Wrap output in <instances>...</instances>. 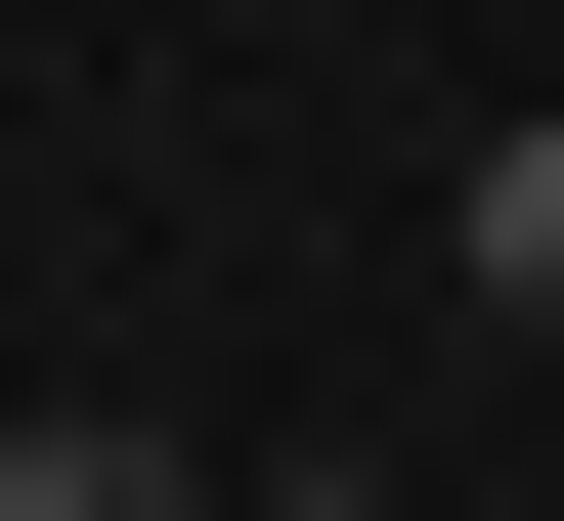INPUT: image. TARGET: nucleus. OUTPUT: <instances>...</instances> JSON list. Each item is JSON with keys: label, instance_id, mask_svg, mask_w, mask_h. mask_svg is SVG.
<instances>
[{"label": "nucleus", "instance_id": "obj_2", "mask_svg": "<svg viewBox=\"0 0 564 521\" xmlns=\"http://www.w3.org/2000/svg\"><path fill=\"white\" fill-rule=\"evenodd\" d=\"M0 521H217V478H174V435H0Z\"/></svg>", "mask_w": 564, "mask_h": 521}, {"label": "nucleus", "instance_id": "obj_1", "mask_svg": "<svg viewBox=\"0 0 564 521\" xmlns=\"http://www.w3.org/2000/svg\"><path fill=\"white\" fill-rule=\"evenodd\" d=\"M434 261H478V304H521V348H564V87H521V131H478V174H434Z\"/></svg>", "mask_w": 564, "mask_h": 521}, {"label": "nucleus", "instance_id": "obj_3", "mask_svg": "<svg viewBox=\"0 0 564 521\" xmlns=\"http://www.w3.org/2000/svg\"><path fill=\"white\" fill-rule=\"evenodd\" d=\"M217 521H391V478H217Z\"/></svg>", "mask_w": 564, "mask_h": 521}]
</instances>
